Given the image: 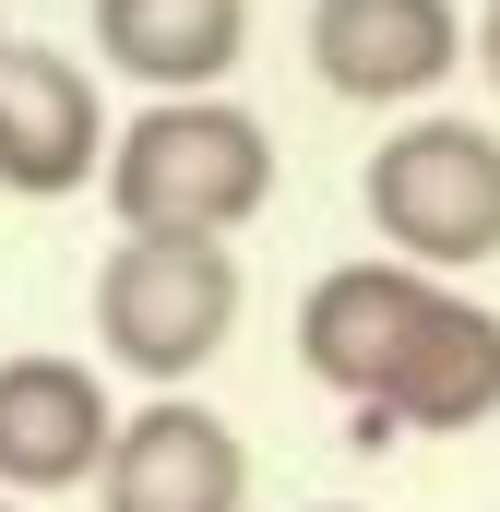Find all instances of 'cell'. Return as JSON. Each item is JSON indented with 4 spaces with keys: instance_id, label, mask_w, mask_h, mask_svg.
I'll return each mask as SVG.
<instances>
[{
    "instance_id": "obj_1",
    "label": "cell",
    "mask_w": 500,
    "mask_h": 512,
    "mask_svg": "<svg viewBox=\"0 0 500 512\" xmlns=\"http://www.w3.org/2000/svg\"><path fill=\"white\" fill-rule=\"evenodd\" d=\"M120 239H227L274 203V131L227 96H143V120L108 143Z\"/></svg>"
},
{
    "instance_id": "obj_2",
    "label": "cell",
    "mask_w": 500,
    "mask_h": 512,
    "mask_svg": "<svg viewBox=\"0 0 500 512\" xmlns=\"http://www.w3.org/2000/svg\"><path fill=\"white\" fill-rule=\"evenodd\" d=\"M239 334V251L227 239H120L96 274V346L143 393L203 382Z\"/></svg>"
},
{
    "instance_id": "obj_3",
    "label": "cell",
    "mask_w": 500,
    "mask_h": 512,
    "mask_svg": "<svg viewBox=\"0 0 500 512\" xmlns=\"http://www.w3.org/2000/svg\"><path fill=\"white\" fill-rule=\"evenodd\" d=\"M370 227L393 239V262L417 274H465V262L500 251V131L477 120H405L370 143V179H358Z\"/></svg>"
},
{
    "instance_id": "obj_4",
    "label": "cell",
    "mask_w": 500,
    "mask_h": 512,
    "mask_svg": "<svg viewBox=\"0 0 500 512\" xmlns=\"http://www.w3.org/2000/svg\"><path fill=\"white\" fill-rule=\"evenodd\" d=\"M441 274H417V262H334L310 298H298V370L334 393L346 417H370V441H393V393L417 370V346H429V322H441Z\"/></svg>"
},
{
    "instance_id": "obj_5",
    "label": "cell",
    "mask_w": 500,
    "mask_h": 512,
    "mask_svg": "<svg viewBox=\"0 0 500 512\" xmlns=\"http://www.w3.org/2000/svg\"><path fill=\"white\" fill-rule=\"evenodd\" d=\"M477 60V24L453 0H310V72L346 108H417Z\"/></svg>"
},
{
    "instance_id": "obj_6",
    "label": "cell",
    "mask_w": 500,
    "mask_h": 512,
    "mask_svg": "<svg viewBox=\"0 0 500 512\" xmlns=\"http://www.w3.org/2000/svg\"><path fill=\"white\" fill-rule=\"evenodd\" d=\"M108 96H96V72L84 60H60V48H0V191H24V203H72L84 179H108Z\"/></svg>"
},
{
    "instance_id": "obj_7",
    "label": "cell",
    "mask_w": 500,
    "mask_h": 512,
    "mask_svg": "<svg viewBox=\"0 0 500 512\" xmlns=\"http://www.w3.org/2000/svg\"><path fill=\"white\" fill-rule=\"evenodd\" d=\"M96 512H250V441L215 405L155 393L143 417H120L96 465Z\"/></svg>"
},
{
    "instance_id": "obj_8",
    "label": "cell",
    "mask_w": 500,
    "mask_h": 512,
    "mask_svg": "<svg viewBox=\"0 0 500 512\" xmlns=\"http://www.w3.org/2000/svg\"><path fill=\"white\" fill-rule=\"evenodd\" d=\"M108 441H120V405L84 358H0V489L12 501L96 489Z\"/></svg>"
},
{
    "instance_id": "obj_9",
    "label": "cell",
    "mask_w": 500,
    "mask_h": 512,
    "mask_svg": "<svg viewBox=\"0 0 500 512\" xmlns=\"http://www.w3.org/2000/svg\"><path fill=\"white\" fill-rule=\"evenodd\" d=\"M96 48L143 96H215L250 60V0H96Z\"/></svg>"
},
{
    "instance_id": "obj_10",
    "label": "cell",
    "mask_w": 500,
    "mask_h": 512,
    "mask_svg": "<svg viewBox=\"0 0 500 512\" xmlns=\"http://www.w3.org/2000/svg\"><path fill=\"white\" fill-rule=\"evenodd\" d=\"M489 417H500V310L441 298V322H429L417 370H405V393H393V429L465 441V429H489Z\"/></svg>"
},
{
    "instance_id": "obj_11",
    "label": "cell",
    "mask_w": 500,
    "mask_h": 512,
    "mask_svg": "<svg viewBox=\"0 0 500 512\" xmlns=\"http://www.w3.org/2000/svg\"><path fill=\"white\" fill-rule=\"evenodd\" d=\"M477 72H489V96H500V0L477 12Z\"/></svg>"
},
{
    "instance_id": "obj_12",
    "label": "cell",
    "mask_w": 500,
    "mask_h": 512,
    "mask_svg": "<svg viewBox=\"0 0 500 512\" xmlns=\"http://www.w3.org/2000/svg\"><path fill=\"white\" fill-rule=\"evenodd\" d=\"M0 512H24V501H12V489H0Z\"/></svg>"
},
{
    "instance_id": "obj_13",
    "label": "cell",
    "mask_w": 500,
    "mask_h": 512,
    "mask_svg": "<svg viewBox=\"0 0 500 512\" xmlns=\"http://www.w3.org/2000/svg\"><path fill=\"white\" fill-rule=\"evenodd\" d=\"M0 48H12V24H0Z\"/></svg>"
},
{
    "instance_id": "obj_14",
    "label": "cell",
    "mask_w": 500,
    "mask_h": 512,
    "mask_svg": "<svg viewBox=\"0 0 500 512\" xmlns=\"http://www.w3.org/2000/svg\"><path fill=\"white\" fill-rule=\"evenodd\" d=\"M322 512H334V501H322Z\"/></svg>"
}]
</instances>
